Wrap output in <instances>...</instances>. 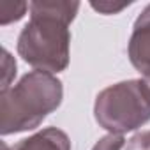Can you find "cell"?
<instances>
[{"mask_svg":"<svg viewBox=\"0 0 150 150\" xmlns=\"http://www.w3.org/2000/svg\"><path fill=\"white\" fill-rule=\"evenodd\" d=\"M125 145V139H124V134H106L103 136L92 150H122V146Z\"/></svg>","mask_w":150,"mask_h":150,"instance_id":"8","label":"cell"},{"mask_svg":"<svg viewBox=\"0 0 150 150\" xmlns=\"http://www.w3.org/2000/svg\"><path fill=\"white\" fill-rule=\"evenodd\" d=\"M96 122L111 134L134 131L150 120V83L127 80L101 90L94 103Z\"/></svg>","mask_w":150,"mask_h":150,"instance_id":"3","label":"cell"},{"mask_svg":"<svg viewBox=\"0 0 150 150\" xmlns=\"http://www.w3.org/2000/svg\"><path fill=\"white\" fill-rule=\"evenodd\" d=\"M16 76V62L13 55L4 48L2 50V92L11 88V81Z\"/></svg>","mask_w":150,"mask_h":150,"instance_id":"7","label":"cell"},{"mask_svg":"<svg viewBox=\"0 0 150 150\" xmlns=\"http://www.w3.org/2000/svg\"><path fill=\"white\" fill-rule=\"evenodd\" d=\"M127 55L132 67L145 78H150V6H146L134 21Z\"/></svg>","mask_w":150,"mask_h":150,"instance_id":"4","label":"cell"},{"mask_svg":"<svg viewBox=\"0 0 150 150\" xmlns=\"http://www.w3.org/2000/svg\"><path fill=\"white\" fill-rule=\"evenodd\" d=\"M30 4L27 2H13V0H2L0 2V25L6 27L9 23H14L25 16Z\"/></svg>","mask_w":150,"mask_h":150,"instance_id":"6","label":"cell"},{"mask_svg":"<svg viewBox=\"0 0 150 150\" xmlns=\"http://www.w3.org/2000/svg\"><path fill=\"white\" fill-rule=\"evenodd\" d=\"M64 99L62 81L51 72L32 71L0 92V132L2 136L35 129Z\"/></svg>","mask_w":150,"mask_h":150,"instance_id":"2","label":"cell"},{"mask_svg":"<svg viewBox=\"0 0 150 150\" xmlns=\"http://www.w3.org/2000/svg\"><path fill=\"white\" fill-rule=\"evenodd\" d=\"M125 150H150V131L136 132L129 139Z\"/></svg>","mask_w":150,"mask_h":150,"instance_id":"10","label":"cell"},{"mask_svg":"<svg viewBox=\"0 0 150 150\" xmlns=\"http://www.w3.org/2000/svg\"><path fill=\"white\" fill-rule=\"evenodd\" d=\"M80 2L37 0L30 2V21L18 37V55L35 71L60 72L69 65L71 32Z\"/></svg>","mask_w":150,"mask_h":150,"instance_id":"1","label":"cell"},{"mask_svg":"<svg viewBox=\"0 0 150 150\" xmlns=\"http://www.w3.org/2000/svg\"><path fill=\"white\" fill-rule=\"evenodd\" d=\"M129 6H131V2L117 4V2H108V0H104V2H90V7L101 14H118L120 11L127 9Z\"/></svg>","mask_w":150,"mask_h":150,"instance_id":"9","label":"cell"},{"mask_svg":"<svg viewBox=\"0 0 150 150\" xmlns=\"http://www.w3.org/2000/svg\"><path fill=\"white\" fill-rule=\"evenodd\" d=\"M2 150H71V139L62 129L46 127L21 139L11 148L6 143H2Z\"/></svg>","mask_w":150,"mask_h":150,"instance_id":"5","label":"cell"}]
</instances>
